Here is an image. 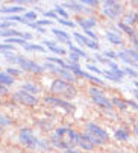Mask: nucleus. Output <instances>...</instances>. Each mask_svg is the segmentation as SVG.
Wrapping results in <instances>:
<instances>
[{
    "mask_svg": "<svg viewBox=\"0 0 138 153\" xmlns=\"http://www.w3.org/2000/svg\"><path fill=\"white\" fill-rule=\"evenodd\" d=\"M76 132L70 127H58L53 135L50 137V143L52 146L65 150H72L73 146H76Z\"/></svg>",
    "mask_w": 138,
    "mask_h": 153,
    "instance_id": "1",
    "label": "nucleus"
},
{
    "mask_svg": "<svg viewBox=\"0 0 138 153\" xmlns=\"http://www.w3.org/2000/svg\"><path fill=\"white\" fill-rule=\"evenodd\" d=\"M18 141L31 149V150H35V152H47L50 150V144L46 141V140H40L35 137V134L32 132V129L29 127H23L20 129V132H18Z\"/></svg>",
    "mask_w": 138,
    "mask_h": 153,
    "instance_id": "2",
    "label": "nucleus"
},
{
    "mask_svg": "<svg viewBox=\"0 0 138 153\" xmlns=\"http://www.w3.org/2000/svg\"><path fill=\"white\" fill-rule=\"evenodd\" d=\"M85 135L94 146H105L109 141V134L96 123H87L85 124Z\"/></svg>",
    "mask_w": 138,
    "mask_h": 153,
    "instance_id": "3",
    "label": "nucleus"
},
{
    "mask_svg": "<svg viewBox=\"0 0 138 153\" xmlns=\"http://www.w3.org/2000/svg\"><path fill=\"white\" fill-rule=\"evenodd\" d=\"M50 93L61 96V97H65V99H73V97H76L78 91L70 82H65L64 79H55L50 83Z\"/></svg>",
    "mask_w": 138,
    "mask_h": 153,
    "instance_id": "4",
    "label": "nucleus"
},
{
    "mask_svg": "<svg viewBox=\"0 0 138 153\" xmlns=\"http://www.w3.org/2000/svg\"><path fill=\"white\" fill-rule=\"evenodd\" d=\"M102 14L108 18V20H119L123 18L125 12V5L119 3L116 0H105L102 3Z\"/></svg>",
    "mask_w": 138,
    "mask_h": 153,
    "instance_id": "5",
    "label": "nucleus"
},
{
    "mask_svg": "<svg viewBox=\"0 0 138 153\" xmlns=\"http://www.w3.org/2000/svg\"><path fill=\"white\" fill-rule=\"evenodd\" d=\"M88 94L91 96V99H93V102H94V105H97V106H100V108H103V109H106L108 112H111L112 111V108H114V105H112V102L97 88V86H90L88 88Z\"/></svg>",
    "mask_w": 138,
    "mask_h": 153,
    "instance_id": "6",
    "label": "nucleus"
},
{
    "mask_svg": "<svg viewBox=\"0 0 138 153\" xmlns=\"http://www.w3.org/2000/svg\"><path fill=\"white\" fill-rule=\"evenodd\" d=\"M43 102H44L46 105L61 108V109H64V111H65V112H68V114H72V112H75V111H76V108H75L72 103H68V102H67V100H64V99L53 97V96H46V97L43 99Z\"/></svg>",
    "mask_w": 138,
    "mask_h": 153,
    "instance_id": "7",
    "label": "nucleus"
},
{
    "mask_svg": "<svg viewBox=\"0 0 138 153\" xmlns=\"http://www.w3.org/2000/svg\"><path fill=\"white\" fill-rule=\"evenodd\" d=\"M12 97H14V100H17L18 103H21V105H26V106H37L38 105V99L35 97V96H32V94H29V93H25V91H15L14 94H12Z\"/></svg>",
    "mask_w": 138,
    "mask_h": 153,
    "instance_id": "8",
    "label": "nucleus"
},
{
    "mask_svg": "<svg viewBox=\"0 0 138 153\" xmlns=\"http://www.w3.org/2000/svg\"><path fill=\"white\" fill-rule=\"evenodd\" d=\"M61 6H62L64 9L67 8V9H70V11H73V12H78V14H91V12H93V9L87 8L82 2H65V3H62Z\"/></svg>",
    "mask_w": 138,
    "mask_h": 153,
    "instance_id": "9",
    "label": "nucleus"
},
{
    "mask_svg": "<svg viewBox=\"0 0 138 153\" xmlns=\"http://www.w3.org/2000/svg\"><path fill=\"white\" fill-rule=\"evenodd\" d=\"M73 36H75V39L79 42V44L87 46V47L93 49V50H99V47H100V46L97 44V41L91 39V38H88V36H85V35H82V33H79V32H75Z\"/></svg>",
    "mask_w": 138,
    "mask_h": 153,
    "instance_id": "10",
    "label": "nucleus"
},
{
    "mask_svg": "<svg viewBox=\"0 0 138 153\" xmlns=\"http://www.w3.org/2000/svg\"><path fill=\"white\" fill-rule=\"evenodd\" d=\"M105 36H106V39H108V42H109V44H114V46H122V44H123V39H122V35H120V32L114 30V29H109V30H106Z\"/></svg>",
    "mask_w": 138,
    "mask_h": 153,
    "instance_id": "11",
    "label": "nucleus"
},
{
    "mask_svg": "<svg viewBox=\"0 0 138 153\" xmlns=\"http://www.w3.org/2000/svg\"><path fill=\"white\" fill-rule=\"evenodd\" d=\"M76 20H78L76 23L85 30H91V27H94L97 25V20L94 17H79Z\"/></svg>",
    "mask_w": 138,
    "mask_h": 153,
    "instance_id": "12",
    "label": "nucleus"
},
{
    "mask_svg": "<svg viewBox=\"0 0 138 153\" xmlns=\"http://www.w3.org/2000/svg\"><path fill=\"white\" fill-rule=\"evenodd\" d=\"M76 146H79L81 149H84V150H87V152L94 149V144L87 138L85 134H84V135H82V134H78V135H76Z\"/></svg>",
    "mask_w": 138,
    "mask_h": 153,
    "instance_id": "13",
    "label": "nucleus"
},
{
    "mask_svg": "<svg viewBox=\"0 0 138 153\" xmlns=\"http://www.w3.org/2000/svg\"><path fill=\"white\" fill-rule=\"evenodd\" d=\"M123 76H125V73H123L122 68H119V70H116V71H111V70L103 71V77L108 79V80H112V82H122Z\"/></svg>",
    "mask_w": 138,
    "mask_h": 153,
    "instance_id": "14",
    "label": "nucleus"
},
{
    "mask_svg": "<svg viewBox=\"0 0 138 153\" xmlns=\"http://www.w3.org/2000/svg\"><path fill=\"white\" fill-rule=\"evenodd\" d=\"M18 12H25V8L20 5H14V6H0V14L6 15H17Z\"/></svg>",
    "mask_w": 138,
    "mask_h": 153,
    "instance_id": "15",
    "label": "nucleus"
},
{
    "mask_svg": "<svg viewBox=\"0 0 138 153\" xmlns=\"http://www.w3.org/2000/svg\"><path fill=\"white\" fill-rule=\"evenodd\" d=\"M50 32H52V33H53V35H55L61 42H67V44H70V42H72V41H70V35H68L65 30H62V29L52 27V29H50Z\"/></svg>",
    "mask_w": 138,
    "mask_h": 153,
    "instance_id": "16",
    "label": "nucleus"
},
{
    "mask_svg": "<svg viewBox=\"0 0 138 153\" xmlns=\"http://www.w3.org/2000/svg\"><path fill=\"white\" fill-rule=\"evenodd\" d=\"M43 44H46V47H47L49 50H52L53 53H56V55H61V56H65V50L62 49V47H59V46H56L53 41H49V39H46V41H43Z\"/></svg>",
    "mask_w": 138,
    "mask_h": 153,
    "instance_id": "17",
    "label": "nucleus"
},
{
    "mask_svg": "<svg viewBox=\"0 0 138 153\" xmlns=\"http://www.w3.org/2000/svg\"><path fill=\"white\" fill-rule=\"evenodd\" d=\"M137 20H138V12H135V11H129V12H126V14L123 15L122 23H125V25H128V26H132Z\"/></svg>",
    "mask_w": 138,
    "mask_h": 153,
    "instance_id": "18",
    "label": "nucleus"
},
{
    "mask_svg": "<svg viewBox=\"0 0 138 153\" xmlns=\"http://www.w3.org/2000/svg\"><path fill=\"white\" fill-rule=\"evenodd\" d=\"M23 91L25 93H29V94H37L41 91V88L37 85V83H32V82H26V83H23Z\"/></svg>",
    "mask_w": 138,
    "mask_h": 153,
    "instance_id": "19",
    "label": "nucleus"
},
{
    "mask_svg": "<svg viewBox=\"0 0 138 153\" xmlns=\"http://www.w3.org/2000/svg\"><path fill=\"white\" fill-rule=\"evenodd\" d=\"M114 137H116L117 141H128L129 140V132L126 127H119L116 132H114Z\"/></svg>",
    "mask_w": 138,
    "mask_h": 153,
    "instance_id": "20",
    "label": "nucleus"
},
{
    "mask_svg": "<svg viewBox=\"0 0 138 153\" xmlns=\"http://www.w3.org/2000/svg\"><path fill=\"white\" fill-rule=\"evenodd\" d=\"M14 77L9 76L6 71H0V83L5 85V86H9V85H14Z\"/></svg>",
    "mask_w": 138,
    "mask_h": 153,
    "instance_id": "21",
    "label": "nucleus"
},
{
    "mask_svg": "<svg viewBox=\"0 0 138 153\" xmlns=\"http://www.w3.org/2000/svg\"><path fill=\"white\" fill-rule=\"evenodd\" d=\"M111 102H112V105L116 106L117 109H120V111H126V109L129 108V106H128V102H126V100H123V99H119V97L111 99Z\"/></svg>",
    "mask_w": 138,
    "mask_h": 153,
    "instance_id": "22",
    "label": "nucleus"
},
{
    "mask_svg": "<svg viewBox=\"0 0 138 153\" xmlns=\"http://www.w3.org/2000/svg\"><path fill=\"white\" fill-rule=\"evenodd\" d=\"M119 29H120V30H123L125 33H128L131 38H132V36H137V32H135V29H134L132 26H128V25L122 23V21L119 23Z\"/></svg>",
    "mask_w": 138,
    "mask_h": 153,
    "instance_id": "23",
    "label": "nucleus"
},
{
    "mask_svg": "<svg viewBox=\"0 0 138 153\" xmlns=\"http://www.w3.org/2000/svg\"><path fill=\"white\" fill-rule=\"evenodd\" d=\"M117 55H119V59H120V61H123V62L128 65V67H131V65L134 67V65H135V64L132 62V59L128 56V53H126L125 50H120V52H117Z\"/></svg>",
    "mask_w": 138,
    "mask_h": 153,
    "instance_id": "24",
    "label": "nucleus"
},
{
    "mask_svg": "<svg viewBox=\"0 0 138 153\" xmlns=\"http://www.w3.org/2000/svg\"><path fill=\"white\" fill-rule=\"evenodd\" d=\"M5 44H21L23 47H25L28 44V41L26 39H23V38H6L5 39Z\"/></svg>",
    "mask_w": 138,
    "mask_h": 153,
    "instance_id": "25",
    "label": "nucleus"
},
{
    "mask_svg": "<svg viewBox=\"0 0 138 153\" xmlns=\"http://www.w3.org/2000/svg\"><path fill=\"white\" fill-rule=\"evenodd\" d=\"M82 77H84V79H88L90 82H93V83H96V85H100V86L103 85V80H102L100 77L93 76V74H90V73H87V71L84 73V76H82Z\"/></svg>",
    "mask_w": 138,
    "mask_h": 153,
    "instance_id": "26",
    "label": "nucleus"
},
{
    "mask_svg": "<svg viewBox=\"0 0 138 153\" xmlns=\"http://www.w3.org/2000/svg\"><path fill=\"white\" fill-rule=\"evenodd\" d=\"M25 50H28V52H41V53L46 52V49L43 46H40V44H29V42L25 46Z\"/></svg>",
    "mask_w": 138,
    "mask_h": 153,
    "instance_id": "27",
    "label": "nucleus"
},
{
    "mask_svg": "<svg viewBox=\"0 0 138 153\" xmlns=\"http://www.w3.org/2000/svg\"><path fill=\"white\" fill-rule=\"evenodd\" d=\"M68 47H70V52H73V53H76V55H79V56H82V58H87L88 55L82 50V49H79L78 46H75V44H72V42H70V44H68Z\"/></svg>",
    "mask_w": 138,
    "mask_h": 153,
    "instance_id": "28",
    "label": "nucleus"
},
{
    "mask_svg": "<svg viewBox=\"0 0 138 153\" xmlns=\"http://www.w3.org/2000/svg\"><path fill=\"white\" fill-rule=\"evenodd\" d=\"M23 18H25L26 25H28V23H29V20H37V18H38V14H37L35 11H28V12L23 14Z\"/></svg>",
    "mask_w": 138,
    "mask_h": 153,
    "instance_id": "29",
    "label": "nucleus"
},
{
    "mask_svg": "<svg viewBox=\"0 0 138 153\" xmlns=\"http://www.w3.org/2000/svg\"><path fill=\"white\" fill-rule=\"evenodd\" d=\"M55 12H56V15H58L59 18H65V20H68V14H67V11H65L61 5H56Z\"/></svg>",
    "mask_w": 138,
    "mask_h": 153,
    "instance_id": "30",
    "label": "nucleus"
},
{
    "mask_svg": "<svg viewBox=\"0 0 138 153\" xmlns=\"http://www.w3.org/2000/svg\"><path fill=\"white\" fill-rule=\"evenodd\" d=\"M122 70H123L125 74H128V76H131V77H135V79L138 77V71H137L135 68H132V67H128V65H126V67H123Z\"/></svg>",
    "mask_w": 138,
    "mask_h": 153,
    "instance_id": "31",
    "label": "nucleus"
},
{
    "mask_svg": "<svg viewBox=\"0 0 138 153\" xmlns=\"http://www.w3.org/2000/svg\"><path fill=\"white\" fill-rule=\"evenodd\" d=\"M85 68H88L91 73H96V74H103V71L97 67V65L96 64H91V62H88L87 65H85Z\"/></svg>",
    "mask_w": 138,
    "mask_h": 153,
    "instance_id": "32",
    "label": "nucleus"
},
{
    "mask_svg": "<svg viewBox=\"0 0 138 153\" xmlns=\"http://www.w3.org/2000/svg\"><path fill=\"white\" fill-rule=\"evenodd\" d=\"M15 50V46L12 44H0V52H3V53H11Z\"/></svg>",
    "mask_w": 138,
    "mask_h": 153,
    "instance_id": "33",
    "label": "nucleus"
},
{
    "mask_svg": "<svg viewBox=\"0 0 138 153\" xmlns=\"http://www.w3.org/2000/svg\"><path fill=\"white\" fill-rule=\"evenodd\" d=\"M28 26H29V27H32V29H35V30H37V32H40V33H46V32H47V30H46L44 27L38 26V25L35 23V21H29V23H28Z\"/></svg>",
    "mask_w": 138,
    "mask_h": 153,
    "instance_id": "34",
    "label": "nucleus"
},
{
    "mask_svg": "<svg viewBox=\"0 0 138 153\" xmlns=\"http://www.w3.org/2000/svg\"><path fill=\"white\" fill-rule=\"evenodd\" d=\"M103 56H105L106 59H109V61H112V59H117V58H119L117 52H114V50H105Z\"/></svg>",
    "mask_w": 138,
    "mask_h": 153,
    "instance_id": "35",
    "label": "nucleus"
},
{
    "mask_svg": "<svg viewBox=\"0 0 138 153\" xmlns=\"http://www.w3.org/2000/svg\"><path fill=\"white\" fill-rule=\"evenodd\" d=\"M9 124H12V120H11L9 117H6V115H0V126L5 127V126H9Z\"/></svg>",
    "mask_w": 138,
    "mask_h": 153,
    "instance_id": "36",
    "label": "nucleus"
},
{
    "mask_svg": "<svg viewBox=\"0 0 138 153\" xmlns=\"http://www.w3.org/2000/svg\"><path fill=\"white\" fill-rule=\"evenodd\" d=\"M58 21H59L61 25H64V26H67V27H72V29H73V27L76 26V23H75V21H72V20H65V18H59Z\"/></svg>",
    "mask_w": 138,
    "mask_h": 153,
    "instance_id": "37",
    "label": "nucleus"
},
{
    "mask_svg": "<svg viewBox=\"0 0 138 153\" xmlns=\"http://www.w3.org/2000/svg\"><path fill=\"white\" fill-rule=\"evenodd\" d=\"M43 14H44V17H46V18H49V20H59V17L56 15V12H55V11H44Z\"/></svg>",
    "mask_w": 138,
    "mask_h": 153,
    "instance_id": "38",
    "label": "nucleus"
},
{
    "mask_svg": "<svg viewBox=\"0 0 138 153\" xmlns=\"http://www.w3.org/2000/svg\"><path fill=\"white\" fill-rule=\"evenodd\" d=\"M6 73H8L9 76L14 77V76H20V74H21V70H18V68H12V67H11V68H6Z\"/></svg>",
    "mask_w": 138,
    "mask_h": 153,
    "instance_id": "39",
    "label": "nucleus"
},
{
    "mask_svg": "<svg viewBox=\"0 0 138 153\" xmlns=\"http://www.w3.org/2000/svg\"><path fill=\"white\" fill-rule=\"evenodd\" d=\"M79 55H76V53H73V52H70V55H68V59H70V64H78L79 62Z\"/></svg>",
    "mask_w": 138,
    "mask_h": 153,
    "instance_id": "40",
    "label": "nucleus"
},
{
    "mask_svg": "<svg viewBox=\"0 0 138 153\" xmlns=\"http://www.w3.org/2000/svg\"><path fill=\"white\" fill-rule=\"evenodd\" d=\"M35 23L38 25V26H41V27H44V26H52V20H38V21H35Z\"/></svg>",
    "mask_w": 138,
    "mask_h": 153,
    "instance_id": "41",
    "label": "nucleus"
},
{
    "mask_svg": "<svg viewBox=\"0 0 138 153\" xmlns=\"http://www.w3.org/2000/svg\"><path fill=\"white\" fill-rule=\"evenodd\" d=\"M131 44H132V49L135 52H138V36H132L131 38Z\"/></svg>",
    "mask_w": 138,
    "mask_h": 153,
    "instance_id": "42",
    "label": "nucleus"
},
{
    "mask_svg": "<svg viewBox=\"0 0 138 153\" xmlns=\"http://www.w3.org/2000/svg\"><path fill=\"white\" fill-rule=\"evenodd\" d=\"M82 3H84L85 6H97V5H99L97 0H84Z\"/></svg>",
    "mask_w": 138,
    "mask_h": 153,
    "instance_id": "43",
    "label": "nucleus"
},
{
    "mask_svg": "<svg viewBox=\"0 0 138 153\" xmlns=\"http://www.w3.org/2000/svg\"><path fill=\"white\" fill-rule=\"evenodd\" d=\"M126 102H128L129 108H132L134 111H138V102H135V100H126Z\"/></svg>",
    "mask_w": 138,
    "mask_h": 153,
    "instance_id": "44",
    "label": "nucleus"
},
{
    "mask_svg": "<svg viewBox=\"0 0 138 153\" xmlns=\"http://www.w3.org/2000/svg\"><path fill=\"white\" fill-rule=\"evenodd\" d=\"M85 33H87V36H88V38H91V39L97 41V35H96L93 30H85Z\"/></svg>",
    "mask_w": 138,
    "mask_h": 153,
    "instance_id": "45",
    "label": "nucleus"
},
{
    "mask_svg": "<svg viewBox=\"0 0 138 153\" xmlns=\"http://www.w3.org/2000/svg\"><path fill=\"white\" fill-rule=\"evenodd\" d=\"M94 58H96L99 62H102V64H106V61H108L106 58H103V55H97V53L94 55Z\"/></svg>",
    "mask_w": 138,
    "mask_h": 153,
    "instance_id": "46",
    "label": "nucleus"
},
{
    "mask_svg": "<svg viewBox=\"0 0 138 153\" xmlns=\"http://www.w3.org/2000/svg\"><path fill=\"white\" fill-rule=\"evenodd\" d=\"M6 93H8V88H6L5 85L0 83V96H3V94H6Z\"/></svg>",
    "mask_w": 138,
    "mask_h": 153,
    "instance_id": "47",
    "label": "nucleus"
},
{
    "mask_svg": "<svg viewBox=\"0 0 138 153\" xmlns=\"http://www.w3.org/2000/svg\"><path fill=\"white\" fill-rule=\"evenodd\" d=\"M64 153H82V152H78V150H73L72 149V150H65Z\"/></svg>",
    "mask_w": 138,
    "mask_h": 153,
    "instance_id": "48",
    "label": "nucleus"
},
{
    "mask_svg": "<svg viewBox=\"0 0 138 153\" xmlns=\"http://www.w3.org/2000/svg\"><path fill=\"white\" fill-rule=\"evenodd\" d=\"M132 93H134V97H135V99L138 100V90L135 88V90H132Z\"/></svg>",
    "mask_w": 138,
    "mask_h": 153,
    "instance_id": "49",
    "label": "nucleus"
},
{
    "mask_svg": "<svg viewBox=\"0 0 138 153\" xmlns=\"http://www.w3.org/2000/svg\"><path fill=\"white\" fill-rule=\"evenodd\" d=\"M134 134L138 137V126H135V127H134Z\"/></svg>",
    "mask_w": 138,
    "mask_h": 153,
    "instance_id": "50",
    "label": "nucleus"
},
{
    "mask_svg": "<svg viewBox=\"0 0 138 153\" xmlns=\"http://www.w3.org/2000/svg\"><path fill=\"white\" fill-rule=\"evenodd\" d=\"M135 88L138 90V80H135Z\"/></svg>",
    "mask_w": 138,
    "mask_h": 153,
    "instance_id": "51",
    "label": "nucleus"
},
{
    "mask_svg": "<svg viewBox=\"0 0 138 153\" xmlns=\"http://www.w3.org/2000/svg\"><path fill=\"white\" fill-rule=\"evenodd\" d=\"M2 132H3V127H2V126H0V134H2Z\"/></svg>",
    "mask_w": 138,
    "mask_h": 153,
    "instance_id": "52",
    "label": "nucleus"
}]
</instances>
